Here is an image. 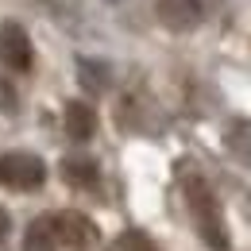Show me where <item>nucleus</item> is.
Here are the masks:
<instances>
[{
    "label": "nucleus",
    "instance_id": "f257e3e1",
    "mask_svg": "<svg viewBox=\"0 0 251 251\" xmlns=\"http://www.w3.org/2000/svg\"><path fill=\"white\" fill-rule=\"evenodd\" d=\"M186 193H189V205H193V217H197V228H201V240H205L213 251H228V232H224V224H220L213 193L201 186L197 178L186 182Z\"/></svg>",
    "mask_w": 251,
    "mask_h": 251
},
{
    "label": "nucleus",
    "instance_id": "f03ea898",
    "mask_svg": "<svg viewBox=\"0 0 251 251\" xmlns=\"http://www.w3.org/2000/svg\"><path fill=\"white\" fill-rule=\"evenodd\" d=\"M43 178H47V166H43L35 155H8V158H0V182H8V186L35 189V186H43Z\"/></svg>",
    "mask_w": 251,
    "mask_h": 251
},
{
    "label": "nucleus",
    "instance_id": "7ed1b4c3",
    "mask_svg": "<svg viewBox=\"0 0 251 251\" xmlns=\"http://www.w3.org/2000/svg\"><path fill=\"white\" fill-rule=\"evenodd\" d=\"M0 62L8 70H27L31 66V43L20 24H4L0 27Z\"/></svg>",
    "mask_w": 251,
    "mask_h": 251
},
{
    "label": "nucleus",
    "instance_id": "20e7f679",
    "mask_svg": "<svg viewBox=\"0 0 251 251\" xmlns=\"http://www.w3.org/2000/svg\"><path fill=\"white\" fill-rule=\"evenodd\" d=\"M158 16L166 27L174 31H189L201 24V0H162L158 4Z\"/></svg>",
    "mask_w": 251,
    "mask_h": 251
},
{
    "label": "nucleus",
    "instance_id": "39448f33",
    "mask_svg": "<svg viewBox=\"0 0 251 251\" xmlns=\"http://www.w3.org/2000/svg\"><path fill=\"white\" fill-rule=\"evenodd\" d=\"M66 131H70V139H77V143H85L89 135L97 131V112L89 104H81V100H74L70 108H66Z\"/></svg>",
    "mask_w": 251,
    "mask_h": 251
},
{
    "label": "nucleus",
    "instance_id": "423d86ee",
    "mask_svg": "<svg viewBox=\"0 0 251 251\" xmlns=\"http://www.w3.org/2000/svg\"><path fill=\"white\" fill-rule=\"evenodd\" d=\"M54 228H58V236H62L66 244H89V236H93V228H89V220L81 217H58L54 220Z\"/></svg>",
    "mask_w": 251,
    "mask_h": 251
},
{
    "label": "nucleus",
    "instance_id": "0eeeda50",
    "mask_svg": "<svg viewBox=\"0 0 251 251\" xmlns=\"http://www.w3.org/2000/svg\"><path fill=\"white\" fill-rule=\"evenodd\" d=\"M54 244H58L54 220H35L31 232H27V251H54Z\"/></svg>",
    "mask_w": 251,
    "mask_h": 251
},
{
    "label": "nucleus",
    "instance_id": "6e6552de",
    "mask_svg": "<svg viewBox=\"0 0 251 251\" xmlns=\"http://www.w3.org/2000/svg\"><path fill=\"white\" fill-rule=\"evenodd\" d=\"M228 151L251 162V124H232L228 127Z\"/></svg>",
    "mask_w": 251,
    "mask_h": 251
},
{
    "label": "nucleus",
    "instance_id": "1a4fd4ad",
    "mask_svg": "<svg viewBox=\"0 0 251 251\" xmlns=\"http://www.w3.org/2000/svg\"><path fill=\"white\" fill-rule=\"evenodd\" d=\"M66 178H70L74 186H93L97 182V166L89 158H70V162H66Z\"/></svg>",
    "mask_w": 251,
    "mask_h": 251
},
{
    "label": "nucleus",
    "instance_id": "9d476101",
    "mask_svg": "<svg viewBox=\"0 0 251 251\" xmlns=\"http://www.w3.org/2000/svg\"><path fill=\"white\" fill-rule=\"evenodd\" d=\"M81 81L89 89H108V66L104 62H93V58H81Z\"/></svg>",
    "mask_w": 251,
    "mask_h": 251
},
{
    "label": "nucleus",
    "instance_id": "9b49d317",
    "mask_svg": "<svg viewBox=\"0 0 251 251\" xmlns=\"http://www.w3.org/2000/svg\"><path fill=\"white\" fill-rule=\"evenodd\" d=\"M112 251H155V244H151L143 232H124V236L112 244Z\"/></svg>",
    "mask_w": 251,
    "mask_h": 251
},
{
    "label": "nucleus",
    "instance_id": "f8f14e48",
    "mask_svg": "<svg viewBox=\"0 0 251 251\" xmlns=\"http://www.w3.org/2000/svg\"><path fill=\"white\" fill-rule=\"evenodd\" d=\"M8 228H12V220H8V213L0 209V236H8Z\"/></svg>",
    "mask_w": 251,
    "mask_h": 251
},
{
    "label": "nucleus",
    "instance_id": "ddd939ff",
    "mask_svg": "<svg viewBox=\"0 0 251 251\" xmlns=\"http://www.w3.org/2000/svg\"><path fill=\"white\" fill-rule=\"evenodd\" d=\"M112 4H116V0H112Z\"/></svg>",
    "mask_w": 251,
    "mask_h": 251
}]
</instances>
